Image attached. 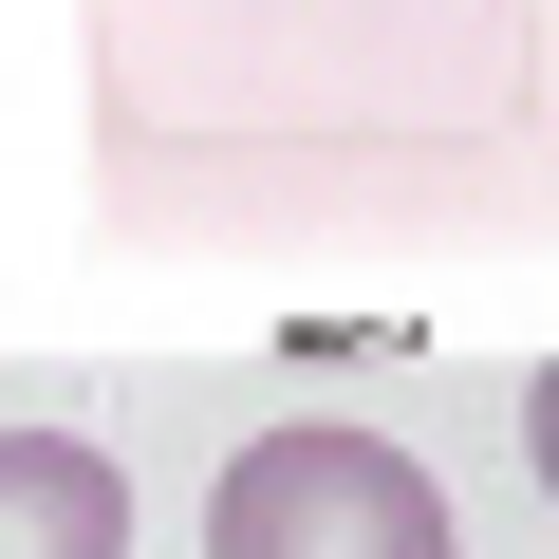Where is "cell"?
Instances as JSON below:
<instances>
[{
  "label": "cell",
  "instance_id": "cell-1",
  "mask_svg": "<svg viewBox=\"0 0 559 559\" xmlns=\"http://www.w3.org/2000/svg\"><path fill=\"white\" fill-rule=\"evenodd\" d=\"M205 559H448V485L392 429H261L205 485Z\"/></svg>",
  "mask_w": 559,
  "mask_h": 559
},
{
  "label": "cell",
  "instance_id": "cell-2",
  "mask_svg": "<svg viewBox=\"0 0 559 559\" xmlns=\"http://www.w3.org/2000/svg\"><path fill=\"white\" fill-rule=\"evenodd\" d=\"M0 559H131V485L75 429H0Z\"/></svg>",
  "mask_w": 559,
  "mask_h": 559
}]
</instances>
